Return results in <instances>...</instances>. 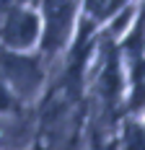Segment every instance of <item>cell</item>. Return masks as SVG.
I'll list each match as a JSON object with an SVG mask.
<instances>
[{
  "label": "cell",
  "mask_w": 145,
  "mask_h": 150,
  "mask_svg": "<svg viewBox=\"0 0 145 150\" xmlns=\"http://www.w3.org/2000/svg\"><path fill=\"white\" fill-rule=\"evenodd\" d=\"M0 80L26 111H34L52 80V70L47 67L39 52L0 49Z\"/></svg>",
  "instance_id": "obj_1"
},
{
  "label": "cell",
  "mask_w": 145,
  "mask_h": 150,
  "mask_svg": "<svg viewBox=\"0 0 145 150\" xmlns=\"http://www.w3.org/2000/svg\"><path fill=\"white\" fill-rule=\"evenodd\" d=\"M42 39V16L36 3L0 5V49L36 52Z\"/></svg>",
  "instance_id": "obj_2"
},
{
  "label": "cell",
  "mask_w": 145,
  "mask_h": 150,
  "mask_svg": "<svg viewBox=\"0 0 145 150\" xmlns=\"http://www.w3.org/2000/svg\"><path fill=\"white\" fill-rule=\"evenodd\" d=\"M36 114L26 111L18 117H0V150H26L34 145Z\"/></svg>",
  "instance_id": "obj_3"
},
{
  "label": "cell",
  "mask_w": 145,
  "mask_h": 150,
  "mask_svg": "<svg viewBox=\"0 0 145 150\" xmlns=\"http://www.w3.org/2000/svg\"><path fill=\"white\" fill-rule=\"evenodd\" d=\"M117 150H145V117L124 114L117 124Z\"/></svg>",
  "instance_id": "obj_4"
},
{
  "label": "cell",
  "mask_w": 145,
  "mask_h": 150,
  "mask_svg": "<svg viewBox=\"0 0 145 150\" xmlns=\"http://www.w3.org/2000/svg\"><path fill=\"white\" fill-rule=\"evenodd\" d=\"M13 3H39V0H0V5H13Z\"/></svg>",
  "instance_id": "obj_5"
}]
</instances>
